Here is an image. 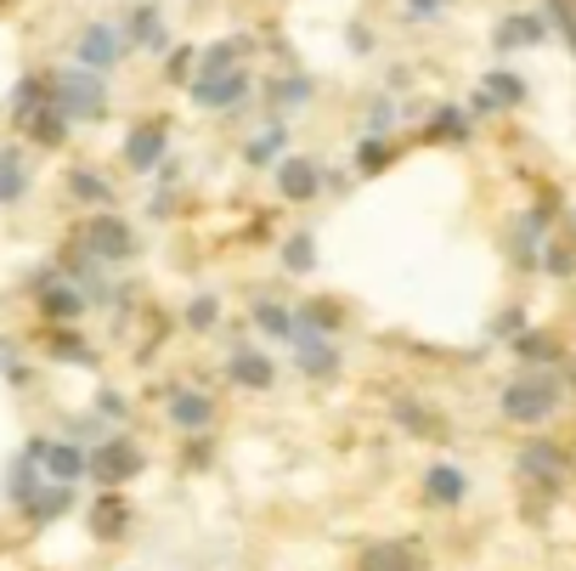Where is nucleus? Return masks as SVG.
I'll list each match as a JSON object with an SVG mask.
<instances>
[{"label":"nucleus","instance_id":"1","mask_svg":"<svg viewBox=\"0 0 576 571\" xmlns=\"http://www.w3.org/2000/svg\"><path fill=\"white\" fill-rule=\"evenodd\" d=\"M560 413V380L549 374V368H537V374H520L503 385V419L515 424H542Z\"/></svg>","mask_w":576,"mask_h":571},{"label":"nucleus","instance_id":"2","mask_svg":"<svg viewBox=\"0 0 576 571\" xmlns=\"http://www.w3.org/2000/svg\"><path fill=\"white\" fill-rule=\"evenodd\" d=\"M51 103L68 119H102L108 114V85H102V74H91V69H68V74L51 80Z\"/></svg>","mask_w":576,"mask_h":571},{"label":"nucleus","instance_id":"3","mask_svg":"<svg viewBox=\"0 0 576 571\" xmlns=\"http://www.w3.org/2000/svg\"><path fill=\"white\" fill-rule=\"evenodd\" d=\"M249 91H255V80L244 69H232V74H198L192 80V103L210 108V114H232V108L249 103Z\"/></svg>","mask_w":576,"mask_h":571},{"label":"nucleus","instance_id":"4","mask_svg":"<svg viewBox=\"0 0 576 571\" xmlns=\"http://www.w3.org/2000/svg\"><path fill=\"white\" fill-rule=\"evenodd\" d=\"M125 46H130V40H125V28H114V23H91L85 35H80V46H74V51H80V69L108 74L114 62L125 57Z\"/></svg>","mask_w":576,"mask_h":571},{"label":"nucleus","instance_id":"5","mask_svg":"<svg viewBox=\"0 0 576 571\" xmlns=\"http://www.w3.org/2000/svg\"><path fill=\"white\" fill-rule=\"evenodd\" d=\"M91 476L102 481V487H119V481H130V476H142V453H136V442H96L91 447Z\"/></svg>","mask_w":576,"mask_h":571},{"label":"nucleus","instance_id":"6","mask_svg":"<svg viewBox=\"0 0 576 571\" xmlns=\"http://www.w3.org/2000/svg\"><path fill=\"white\" fill-rule=\"evenodd\" d=\"M85 255L91 260H130L136 255V232L119 215H96V221H85Z\"/></svg>","mask_w":576,"mask_h":571},{"label":"nucleus","instance_id":"7","mask_svg":"<svg viewBox=\"0 0 576 571\" xmlns=\"http://www.w3.org/2000/svg\"><path fill=\"white\" fill-rule=\"evenodd\" d=\"M463 498H469V476L452 458H435L424 469V503H430V510H458Z\"/></svg>","mask_w":576,"mask_h":571},{"label":"nucleus","instance_id":"8","mask_svg":"<svg viewBox=\"0 0 576 571\" xmlns=\"http://www.w3.org/2000/svg\"><path fill=\"white\" fill-rule=\"evenodd\" d=\"M520 469L537 481V487H565V476H571V458H565V447H554V442H531V447H520Z\"/></svg>","mask_w":576,"mask_h":571},{"label":"nucleus","instance_id":"9","mask_svg":"<svg viewBox=\"0 0 576 571\" xmlns=\"http://www.w3.org/2000/svg\"><path fill=\"white\" fill-rule=\"evenodd\" d=\"M215 396H203V391H169V424H176V430H187V435H203V430H210L215 424Z\"/></svg>","mask_w":576,"mask_h":571},{"label":"nucleus","instance_id":"10","mask_svg":"<svg viewBox=\"0 0 576 571\" xmlns=\"http://www.w3.org/2000/svg\"><path fill=\"white\" fill-rule=\"evenodd\" d=\"M294 357H299V374L305 380H333L339 374V346L328 340V334H294Z\"/></svg>","mask_w":576,"mask_h":571},{"label":"nucleus","instance_id":"11","mask_svg":"<svg viewBox=\"0 0 576 571\" xmlns=\"http://www.w3.org/2000/svg\"><path fill=\"white\" fill-rule=\"evenodd\" d=\"M542 40H549V18L542 12H508L492 35L497 51H526V46H542Z\"/></svg>","mask_w":576,"mask_h":571},{"label":"nucleus","instance_id":"12","mask_svg":"<svg viewBox=\"0 0 576 571\" xmlns=\"http://www.w3.org/2000/svg\"><path fill=\"white\" fill-rule=\"evenodd\" d=\"M164 148H169V130H164V119H153V125H136L130 137H125V164H130V171H153V164L164 159Z\"/></svg>","mask_w":576,"mask_h":571},{"label":"nucleus","instance_id":"13","mask_svg":"<svg viewBox=\"0 0 576 571\" xmlns=\"http://www.w3.org/2000/svg\"><path fill=\"white\" fill-rule=\"evenodd\" d=\"M46 476L51 481H62V487H74L80 476H91V447H80V442H46Z\"/></svg>","mask_w":576,"mask_h":571},{"label":"nucleus","instance_id":"14","mask_svg":"<svg viewBox=\"0 0 576 571\" xmlns=\"http://www.w3.org/2000/svg\"><path fill=\"white\" fill-rule=\"evenodd\" d=\"M278 193L289 198V205H305V198L322 193V171L311 159H283L278 164Z\"/></svg>","mask_w":576,"mask_h":571},{"label":"nucleus","instance_id":"15","mask_svg":"<svg viewBox=\"0 0 576 571\" xmlns=\"http://www.w3.org/2000/svg\"><path fill=\"white\" fill-rule=\"evenodd\" d=\"M226 380L244 385V391H271V380H278V362H271L266 351H232Z\"/></svg>","mask_w":576,"mask_h":571},{"label":"nucleus","instance_id":"16","mask_svg":"<svg viewBox=\"0 0 576 571\" xmlns=\"http://www.w3.org/2000/svg\"><path fill=\"white\" fill-rule=\"evenodd\" d=\"M520 103H526V80L508 74V69H492V74L481 80V96H474V108H481V114H486V108H492V114H497V108H520Z\"/></svg>","mask_w":576,"mask_h":571},{"label":"nucleus","instance_id":"17","mask_svg":"<svg viewBox=\"0 0 576 571\" xmlns=\"http://www.w3.org/2000/svg\"><path fill=\"white\" fill-rule=\"evenodd\" d=\"M34 289H40V312H46L51 323H74V317L85 312V294L68 289V283H57L51 272H40V283H34Z\"/></svg>","mask_w":576,"mask_h":571},{"label":"nucleus","instance_id":"18","mask_svg":"<svg viewBox=\"0 0 576 571\" xmlns=\"http://www.w3.org/2000/svg\"><path fill=\"white\" fill-rule=\"evenodd\" d=\"M125 40L142 46V51H169V28H164L158 7H136V12L125 18Z\"/></svg>","mask_w":576,"mask_h":571},{"label":"nucleus","instance_id":"19","mask_svg":"<svg viewBox=\"0 0 576 571\" xmlns=\"http://www.w3.org/2000/svg\"><path fill=\"white\" fill-rule=\"evenodd\" d=\"M283 142H289V130H283V119H271V125H260V130H255V137H249L244 159L255 164V171H266V164H283Z\"/></svg>","mask_w":576,"mask_h":571},{"label":"nucleus","instance_id":"20","mask_svg":"<svg viewBox=\"0 0 576 571\" xmlns=\"http://www.w3.org/2000/svg\"><path fill=\"white\" fill-rule=\"evenodd\" d=\"M249 323H255V328L266 334V340H294V334H299L294 312H289V306H278V300H255Z\"/></svg>","mask_w":576,"mask_h":571},{"label":"nucleus","instance_id":"21","mask_svg":"<svg viewBox=\"0 0 576 571\" xmlns=\"http://www.w3.org/2000/svg\"><path fill=\"white\" fill-rule=\"evenodd\" d=\"M40 108H51V80H40V74L17 80V91H12V119H17V125H28Z\"/></svg>","mask_w":576,"mask_h":571},{"label":"nucleus","instance_id":"22","mask_svg":"<svg viewBox=\"0 0 576 571\" xmlns=\"http://www.w3.org/2000/svg\"><path fill=\"white\" fill-rule=\"evenodd\" d=\"M28 193V159L17 148H0V205H17Z\"/></svg>","mask_w":576,"mask_h":571},{"label":"nucleus","instance_id":"23","mask_svg":"<svg viewBox=\"0 0 576 571\" xmlns=\"http://www.w3.org/2000/svg\"><path fill=\"white\" fill-rule=\"evenodd\" d=\"M294 323H299L305 334H328V340L345 328V323H339V306H333V300H305V306L294 312Z\"/></svg>","mask_w":576,"mask_h":571},{"label":"nucleus","instance_id":"24","mask_svg":"<svg viewBox=\"0 0 576 571\" xmlns=\"http://www.w3.org/2000/svg\"><path fill=\"white\" fill-rule=\"evenodd\" d=\"M68 510H74V487L51 481V487H40V492H34V503H28V521H57V515H68Z\"/></svg>","mask_w":576,"mask_h":571},{"label":"nucleus","instance_id":"25","mask_svg":"<svg viewBox=\"0 0 576 571\" xmlns=\"http://www.w3.org/2000/svg\"><path fill=\"white\" fill-rule=\"evenodd\" d=\"M68 125H74V119H68V114H62V108L51 103V108H40V114H34V119H28V137H34V142H40V148H62V137H68Z\"/></svg>","mask_w":576,"mask_h":571},{"label":"nucleus","instance_id":"26","mask_svg":"<svg viewBox=\"0 0 576 571\" xmlns=\"http://www.w3.org/2000/svg\"><path fill=\"white\" fill-rule=\"evenodd\" d=\"M266 103L271 108H305V103H311V80H305V74H289V80H271L266 85Z\"/></svg>","mask_w":576,"mask_h":571},{"label":"nucleus","instance_id":"27","mask_svg":"<svg viewBox=\"0 0 576 571\" xmlns=\"http://www.w3.org/2000/svg\"><path fill=\"white\" fill-rule=\"evenodd\" d=\"M362 571H413V555L407 544H373L362 549Z\"/></svg>","mask_w":576,"mask_h":571},{"label":"nucleus","instance_id":"28","mask_svg":"<svg viewBox=\"0 0 576 571\" xmlns=\"http://www.w3.org/2000/svg\"><path fill=\"white\" fill-rule=\"evenodd\" d=\"M430 137L435 142H469V114L463 108H435L430 114Z\"/></svg>","mask_w":576,"mask_h":571},{"label":"nucleus","instance_id":"29","mask_svg":"<svg viewBox=\"0 0 576 571\" xmlns=\"http://www.w3.org/2000/svg\"><path fill=\"white\" fill-rule=\"evenodd\" d=\"M515 357H520V362H542V368H554V362H560V346L549 340V334L526 328L520 340H515Z\"/></svg>","mask_w":576,"mask_h":571},{"label":"nucleus","instance_id":"30","mask_svg":"<svg viewBox=\"0 0 576 571\" xmlns=\"http://www.w3.org/2000/svg\"><path fill=\"white\" fill-rule=\"evenodd\" d=\"M68 193H74L80 205H114V187L102 182L96 171H74V176H68Z\"/></svg>","mask_w":576,"mask_h":571},{"label":"nucleus","instance_id":"31","mask_svg":"<svg viewBox=\"0 0 576 571\" xmlns=\"http://www.w3.org/2000/svg\"><path fill=\"white\" fill-rule=\"evenodd\" d=\"M283 266H289V272H311V266H317V244H311V232H289V244H283Z\"/></svg>","mask_w":576,"mask_h":571},{"label":"nucleus","instance_id":"32","mask_svg":"<svg viewBox=\"0 0 576 571\" xmlns=\"http://www.w3.org/2000/svg\"><path fill=\"white\" fill-rule=\"evenodd\" d=\"M237 57H244V40H221V46H210L198 57V74H232Z\"/></svg>","mask_w":576,"mask_h":571},{"label":"nucleus","instance_id":"33","mask_svg":"<svg viewBox=\"0 0 576 571\" xmlns=\"http://www.w3.org/2000/svg\"><path fill=\"white\" fill-rule=\"evenodd\" d=\"M125 521H130V503L108 492V498H102V510H96V537H119Z\"/></svg>","mask_w":576,"mask_h":571},{"label":"nucleus","instance_id":"34","mask_svg":"<svg viewBox=\"0 0 576 571\" xmlns=\"http://www.w3.org/2000/svg\"><path fill=\"white\" fill-rule=\"evenodd\" d=\"M396 424H407L413 435H440L447 430L440 419H430V408H419V401H396Z\"/></svg>","mask_w":576,"mask_h":571},{"label":"nucleus","instance_id":"35","mask_svg":"<svg viewBox=\"0 0 576 571\" xmlns=\"http://www.w3.org/2000/svg\"><path fill=\"white\" fill-rule=\"evenodd\" d=\"M385 164H390V142H385V137H362V142H356V171H362V176L385 171Z\"/></svg>","mask_w":576,"mask_h":571},{"label":"nucleus","instance_id":"36","mask_svg":"<svg viewBox=\"0 0 576 571\" xmlns=\"http://www.w3.org/2000/svg\"><path fill=\"white\" fill-rule=\"evenodd\" d=\"M215 323H221V300H215V294H198L192 306H187V328H192V334H210Z\"/></svg>","mask_w":576,"mask_h":571},{"label":"nucleus","instance_id":"37","mask_svg":"<svg viewBox=\"0 0 576 571\" xmlns=\"http://www.w3.org/2000/svg\"><path fill=\"white\" fill-rule=\"evenodd\" d=\"M542 18H549L554 28H565V40H571V57H576V12H571V0H542Z\"/></svg>","mask_w":576,"mask_h":571},{"label":"nucleus","instance_id":"38","mask_svg":"<svg viewBox=\"0 0 576 571\" xmlns=\"http://www.w3.org/2000/svg\"><path fill=\"white\" fill-rule=\"evenodd\" d=\"M390 125H396V103H390V96H379V103L367 108V137H385Z\"/></svg>","mask_w":576,"mask_h":571},{"label":"nucleus","instance_id":"39","mask_svg":"<svg viewBox=\"0 0 576 571\" xmlns=\"http://www.w3.org/2000/svg\"><path fill=\"white\" fill-rule=\"evenodd\" d=\"M526 334V323H520V312H503L497 323H492V340H520Z\"/></svg>","mask_w":576,"mask_h":571},{"label":"nucleus","instance_id":"40","mask_svg":"<svg viewBox=\"0 0 576 571\" xmlns=\"http://www.w3.org/2000/svg\"><path fill=\"white\" fill-rule=\"evenodd\" d=\"M440 12H447V0H407V18H419V23H430Z\"/></svg>","mask_w":576,"mask_h":571},{"label":"nucleus","instance_id":"41","mask_svg":"<svg viewBox=\"0 0 576 571\" xmlns=\"http://www.w3.org/2000/svg\"><path fill=\"white\" fill-rule=\"evenodd\" d=\"M96 413H102V419H125V396H119V391H102V396H96Z\"/></svg>","mask_w":576,"mask_h":571},{"label":"nucleus","instance_id":"42","mask_svg":"<svg viewBox=\"0 0 576 571\" xmlns=\"http://www.w3.org/2000/svg\"><path fill=\"white\" fill-rule=\"evenodd\" d=\"M57 357H74V362H91V346H80L74 334H57Z\"/></svg>","mask_w":576,"mask_h":571},{"label":"nucleus","instance_id":"43","mask_svg":"<svg viewBox=\"0 0 576 571\" xmlns=\"http://www.w3.org/2000/svg\"><path fill=\"white\" fill-rule=\"evenodd\" d=\"M187 69H192V46H181V51H169V62H164V74H169V80H181Z\"/></svg>","mask_w":576,"mask_h":571},{"label":"nucleus","instance_id":"44","mask_svg":"<svg viewBox=\"0 0 576 571\" xmlns=\"http://www.w3.org/2000/svg\"><path fill=\"white\" fill-rule=\"evenodd\" d=\"M351 51H356V57H367V51H373V28H362V23L351 28Z\"/></svg>","mask_w":576,"mask_h":571}]
</instances>
